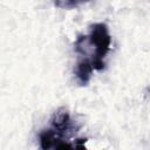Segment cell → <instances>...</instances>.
Returning <instances> with one entry per match:
<instances>
[{
	"instance_id": "cell-2",
	"label": "cell",
	"mask_w": 150,
	"mask_h": 150,
	"mask_svg": "<svg viewBox=\"0 0 150 150\" xmlns=\"http://www.w3.org/2000/svg\"><path fill=\"white\" fill-rule=\"evenodd\" d=\"M81 124L71 117L68 109L60 107L50 116L48 124L40 130L39 142L43 150L49 149H67V148H86L88 138L79 137L77 132Z\"/></svg>"
},
{
	"instance_id": "cell-3",
	"label": "cell",
	"mask_w": 150,
	"mask_h": 150,
	"mask_svg": "<svg viewBox=\"0 0 150 150\" xmlns=\"http://www.w3.org/2000/svg\"><path fill=\"white\" fill-rule=\"evenodd\" d=\"M54 6L62 9H73L89 0H52Z\"/></svg>"
},
{
	"instance_id": "cell-1",
	"label": "cell",
	"mask_w": 150,
	"mask_h": 150,
	"mask_svg": "<svg viewBox=\"0 0 150 150\" xmlns=\"http://www.w3.org/2000/svg\"><path fill=\"white\" fill-rule=\"evenodd\" d=\"M111 35L104 22H96L89 26L87 34H80L74 42L76 62L73 75L77 86H88L94 71H102L105 68V57L110 52Z\"/></svg>"
}]
</instances>
